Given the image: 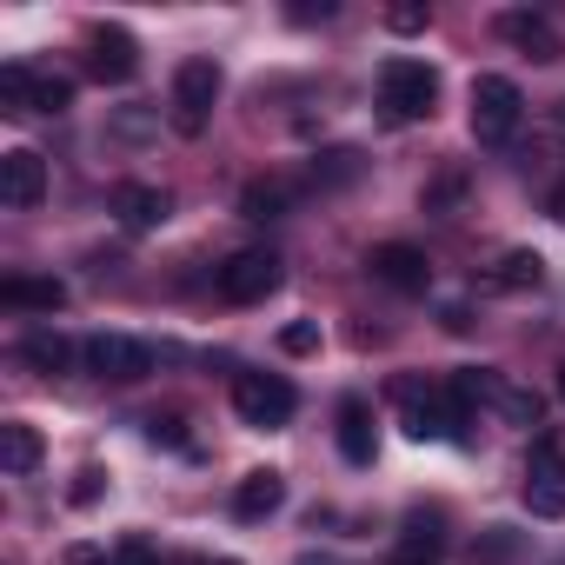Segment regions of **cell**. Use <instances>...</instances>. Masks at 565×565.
<instances>
[{
	"label": "cell",
	"instance_id": "cell-1",
	"mask_svg": "<svg viewBox=\"0 0 565 565\" xmlns=\"http://www.w3.org/2000/svg\"><path fill=\"white\" fill-rule=\"evenodd\" d=\"M433 100H439V74H433L426 61L393 54V61L380 67V107H386V120H393V127L426 120V114H433Z\"/></svg>",
	"mask_w": 565,
	"mask_h": 565
},
{
	"label": "cell",
	"instance_id": "cell-2",
	"mask_svg": "<svg viewBox=\"0 0 565 565\" xmlns=\"http://www.w3.org/2000/svg\"><path fill=\"white\" fill-rule=\"evenodd\" d=\"M233 413L253 433H279L300 413V393H294V380H279V373H239L233 380Z\"/></svg>",
	"mask_w": 565,
	"mask_h": 565
},
{
	"label": "cell",
	"instance_id": "cell-3",
	"mask_svg": "<svg viewBox=\"0 0 565 565\" xmlns=\"http://www.w3.org/2000/svg\"><path fill=\"white\" fill-rule=\"evenodd\" d=\"M213 100H220V67H213L206 54L180 61V67H173V134L200 140L206 120H213Z\"/></svg>",
	"mask_w": 565,
	"mask_h": 565
},
{
	"label": "cell",
	"instance_id": "cell-4",
	"mask_svg": "<svg viewBox=\"0 0 565 565\" xmlns=\"http://www.w3.org/2000/svg\"><path fill=\"white\" fill-rule=\"evenodd\" d=\"M399 419H406V433H413V439H459L466 406L452 399V386L406 380V386H399Z\"/></svg>",
	"mask_w": 565,
	"mask_h": 565
},
{
	"label": "cell",
	"instance_id": "cell-5",
	"mask_svg": "<svg viewBox=\"0 0 565 565\" xmlns=\"http://www.w3.org/2000/svg\"><path fill=\"white\" fill-rule=\"evenodd\" d=\"M273 287H279V259L266 246H246V253H233L220 266V300L226 307H259Z\"/></svg>",
	"mask_w": 565,
	"mask_h": 565
},
{
	"label": "cell",
	"instance_id": "cell-6",
	"mask_svg": "<svg viewBox=\"0 0 565 565\" xmlns=\"http://www.w3.org/2000/svg\"><path fill=\"white\" fill-rule=\"evenodd\" d=\"M525 114V94L505 81V74H479L472 81V134L479 140H505Z\"/></svg>",
	"mask_w": 565,
	"mask_h": 565
},
{
	"label": "cell",
	"instance_id": "cell-7",
	"mask_svg": "<svg viewBox=\"0 0 565 565\" xmlns=\"http://www.w3.org/2000/svg\"><path fill=\"white\" fill-rule=\"evenodd\" d=\"M525 505L532 519H565V452L552 439H539L525 459Z\"/></svg>",
	"mask_w": 565,
	"mask_h": 565
},
{
	"label": "cell",
	"instance_id": "cell-8",
	"mask_svg": "<svg viewBox=\"0 0 565 565\" xmlns=\"http://www.w3.org/2000/svg\"><path fill=\"white\" fill-rule=\"evenodd\" d=\"M87 366H94L100 380H114V386H134V380L153 373V347H140V340H127V333H94V340H87Z\"/></svg>",
	"mask_w": 565,
	"mask_h": 565
},
{
	"label": "cell",
	"instance_id": "cell-9",
	"mask_svg": "<svg viewBox=\"0 0 565 565\" xmlns=\"http://www.w3.org/2000/svg\"><path fill=\"white\" fill-rule=\"evenodd\" d=\"M373 279H386L393 294H426L433 287V259L419 253V246H406V239H386V246H373Z\"/></svg>",
	"mask_w": 565,
	"mask_h": 565
},
{
	"label": "cell",
	"instance_id": "cell-10",
	"mask_svg": "<svg viewBox=\"0 0 565 565\" xmlns=\"http://www.w3.org/2000/svg\"><path fill=\"white\" fill-rule=\"evenodd\" d=\"M41 193H47V160L34 147L0 153V200L8 206H41Z\"/></svg>",
	"mask_w": 565,
	"mask_h": 565
},
{
	"label": "cell",
	"instance_id": "cell-11",
	"mask_svg": "<svg viewBox=\"0 0 565 565\" xmlns=\"http://www.w3.org/2000/svg\"><path fill=\"white\" fill-rule=\"evenodd\" d=\"M94 74L107 81V87H120V81H134L140 74V41L127 34V28H94Z\"/></svg>",
	"mask_w": 565,
	"mask_h": 565
},
{
	"label": "cell",
	"instance_id": "cell-12",
	"mask_svg": "<svg viewBox=\"0 0 565 565\" xmlns=\"http://www.w3.org/2000/svg\"><path fill=\"white\" fill-rule=\"evenodd\" d=\"M114 213H120V226H127V233H153V226H167L173 200H167L160 186H140V180H127V186H114Z\"/></svg>",
	"mask_w": 565,
	"mask_h": 565
},
{
	"label": "cell",
	"instance_id": "cell-13",
	"mask_svg": "<svg viewBox=\"0 0 565 565\" xmlns=\"http://www.w3.org/2000/svg\"><path fill=\"white\" fill-rule=\"evenodd\" d=\"M0 307H14V313H61L67 307V287L61 279H0Z\"/></svg>",
	"mask_w": 565,
	"mask_h": 565
},
{
	"label": "cell",
	"instance_id": "cell-14",
	"mask_svg": "<svg viewBox=\"0 0 565 565\" xmlns=\"http://www.w3.org/2000/svg\"><path fill=\"white\" fill-rule=\"evenodd\" d=\"M279 499H287V479H279L273 466H259V472H246L233 486V512L239 519H266V512H279Z\"/></svg>",
	"mask_w": 565,
	"mask_h": 565
},
{
	"label": "cell",
	"instance_id": "cell-15",
	"mask_svg": "<svg viewBox=\"0 0 565 565\" xmlns=\"http://www.w3.org/2000/svg\"><path fill=\"white\" fill-rule=\"evenodd\" d=\"M499 34L512 41V47H525L532 61H558L565 47H558V34H552V21L545 14H499Z\"/></svg>",
	"mask_w": 565,
	"mask_h": 565
},
{
	"label": "cell",
	"instance_id": "cell-16",
	"mask_svg": "<svg viewBox=\"0 0 565 565\" xmlns=\"http://www.w3.org/2000/svg\"><path fill=\"white\" fill-rule=\"evenodd\" d=\"M340 452L353 459V466H373V406L366 399H340Z\"/></svg>",
	"mask_w": 565,
	"mask_h": 565
},
{
	"label": "cell",
	"instance_id": "cell-17",
	"mask_svg": "<svg viewBox=\"0 0 565 565\" xmlns=\"http://www.w3.org/2000/svg\"><path fill=\"white\" fill-rule=\"evenodd\" d=\"M0 466H8L14 479L41 466V433H34L28 419H8V426H0Z\"/></svg>",
	"mask_w": 565,
	"mask_h": 565
},
{
	"label": "cell",
	"instance_id": "cell-18",
	"mask_svg": "<svg viewBox=\"0 0 565 565\" xmlns=\"http://www.w3.org/2000/svg\"><path fill=\"white\" fill-rule=\"evenodd\" d=\"M34 94H41V74L28 67V61H8L0 67V114H34Z\"/></svg>",
	"mask_w": 565,
	"mask_h": 565
},
{
	"label": "cell",
	"instance_id": "cell-19",
	"mask_svg": "<svg viewBox=\"0 0 565 565\" xmlns=\"http://www.w3.org/2000/svg\"><path fill=\"white\" fill-rule=\"evenodd\" d=\"M287 200H294V186H287V180H246V186H239V213H246V220H259V226L287 213Z\"/></svg>",
	"mask_w": 565,
	"mask_h": 565
},
{
	"label": "cell",
	"instance_id": "cell-20",
	"mask_svg": "<svg viewBox=\"0 0 565 565\" xmlns=\"http://www.w3.org/2000/svg\"><path fill=\"white\" fill-rule=\"evenodd\" d=\"M446 386H452V399H459L466 413H472V406H499V393H505V380H499L492 366H466V373H452Z\"/></svg>",
	"mask_w": 565,
	"mask_h": 565
},
{
	"label": "cell",
	"instance_id": "cell-21",
	"mask_svg": "<svg viewBox=\"0 0 565 565\" xmlns=\"http://www.w3.org/2000/svg\"><path fill=\"white\" fill-rule=\"evenodd\" d=\"M539 279H545V259L539 253H505L499 266H492V287H505V294H525V287H539Z\"/></svg>",
	"mask_w": 565,
	"mask_h": 565
},
{
	"label": "cell",
	"instance_id": "cell-22",
	"mask_svg": "<svg viewBox=\"0 0 565 565\" xmlns=\"http://www.w3.org/2000/svg\"><path fill=\"white\" fill-rule=\"evenodd\" d=\"M21 360H28L34 373H67L74 347H67L61 333H28V340H21Z\"/></svg>",
	"mask_w": 565,
	"mask_h": 565
},
{
	"label": "cell",
	"instance_id": "cell-23",
	"mask_svg": "<svg viewBox=\"0 0 565 565\" xmlns=\"http://www.w3.org/2000/svg\"><path fill=\"white\" fill-rule=\"evenodd\" d=\"M512 552H519V532H505V525H492L486 539H472V552H466V558H472V565H505Z\"/></svg>",
	"mask_w": 565,
	"mask_h": 565
},
{
	"label": "cell",
	"instance_id": "cell-24",
	"mask_svg": "<svg viewBox=\"0 0 565 565\" xmlns=\"http://www.w3.org/2000/svg\"><path fill=\"white\" fill-rule=\"evenodd\" d=\"M67 107H74V81H61V74H41L34 114H67Z\"/></svg>",
	"mask_w": 565,
	"mask_h": 565
},
{
	"label": "cell",
	"instance_id": "cell-25",
	"mask_svg": "<svg viewBox=\"0 0 565 565\" xmlns=\"http://www.w3.org/2000/svg\"><path fill=\"white\" fill-rule=\"evenodd\" d=\"M499 413H505L512 426H539V393H525V386H505V393H499Z\"/></svg>",
	"mask_w": 565,
	"mask_h": 565
},
{
	"label": "cell",
	"instance_id": "cell-26",
	"mask_svg": "<svg viewBox=\"0 0 565 565\" xmlns=\"http://www.w3.org/2000/svg\"><path fill=\"white\" fill-rule=\"evenodd\" d=\"M279 347H287V353H313V347H320V327H313V320H300V327L279 333Z\"/></svg>",
	"mask_w": 565,
	"mask_h": 565
},
{
	"label": "cell",
	"instance_id": "cell-27",
	"mask_svg": "<svg viewBox=\"0 0 565 565\" xmlns=\"http://www.w3.org/2000/svg\"><path fill=\"white\" fill-rule=\"evenodd\" d=\"M386 28H399V34H419V28H426V8H393V14H386Z\"/></svg>",
	"mask_w": 565,
	"mask_h": 565
},
{
	"label": "cell",
	"instance_id": "cell-28",
	"mask_svg": "<svg viewBox=\"0 0 565 565\" xmlns=\"http://www.w3.org/2000/svg\"><path fill=\"white\" fill-rule=\"evenodd\" d=\"M147 433H153V446H160V439H167V446H186V439H180V419H153Z\"/></svg>",
	"mask_w": 565,
	"mask_h": 565
},
{
	"label": "cell",
	"instance_id": "cell-29",
	"mask_svg": "<svg viewBox=\"0 0 565 565\" xmlns=\"http://www.w3.org/2000/svg\"><path fill=\"white\" fill-rule=\"evenodd\" d=\"M114 565H160V558H153L147 545H120V552H114Z\"/></svg>",
	"mask_w": 565,
	"mask_h": 565
},
{
	"label": "cell",
	"instance_id": "cell-30",
	"mask_svg": "<svg viewBox=\"0 0 565 565\" xmlns=\"http://www.w3.org/2000/svg\"><path fill=\"white\" fill-rule=\"evenodd\" d=\"M200 565H206V558H200ZM213 565H239V558H213Z\"/></svg>",
	"mask_w": 565,
	"mask_h": 565
},
{
	"label": "cell",
	"instance_id": "cell-31",
	"mask_svg": "<svg viewBox=\"0 0 565 565\" xmlns=\"http://www.w3.org/2000/svg\"><path fill=\"white\" fill-rule=\"evenodd\" d=\"M558 399H565V366H558Z\"/></svg>",
	"mask_w": 565,
	"mask_h": 565
},
{
	"label": "cell",
	"instance_id": "cell-32",
	"mask_svg": "<svg viewBox=\"0 0 565 565\" xmlns=\"http://www.w3.org/2000/svg\"><path fill=\"white\" fill-rule=\"evenodd\" d=\"M558 120H565V100H558Z\"/></svg>",
	"mask_w": 565,
	"mask_h": 565
}]
</instances>
